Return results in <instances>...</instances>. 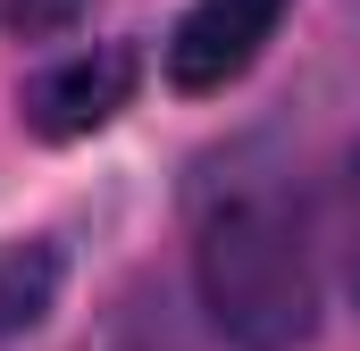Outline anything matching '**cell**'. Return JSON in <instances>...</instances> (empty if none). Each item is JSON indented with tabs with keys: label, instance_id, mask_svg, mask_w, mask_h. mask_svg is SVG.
I'll return each mask as SVG.
<instances>
[{
	"label": "cell",
	"instance_id": "obj_1",
	"mask_svg": "<svg viewBox=\"0 0 360 351\" xmlns=\"http://www.w3.org/2000/svg\"><path fill=\"white\" fill-rule=\"evenodd\" d=\"M201 301L243 351H293L319 326V260H310V218L302 192L276 176H218L201 201Z\"/></svg>",
	"mask_w": 360,
	"mask_h": 351
},
{
	"label": "cell",
	"instance_id": "obj_2",
	"mask_svg": "<svg viewBox=\"0 0 360 351\" xmlns=\"http://www.w3.org/2000/svg\"><path fill=\"white\" fill-rule=\"evenodd\" d=\"M293 0H193L168 34V84L176 92H226L285 25Z\"/></svg>",
	"mask_w": 360,
	"mask_h": 351
},
{
	"label": "cell",
	"instance_id": "obj_3",
	"mask_svg": "<svg viewBox=\"0 0 360 351\" xmlns=\"http://www.w3.org/2000/svg\"><path fill=\"white\" fill-rule=\"evenodd\" d=\"M134 51H76V59H59L51 76H34L25 84V126L34 134H51V143H68V134H92V126H109L126 100H134Z\"/></svg>",
	"mask_w": 360,
	"mask_h": 351
},
{
	"label": "cell",
	"instance_id": "obj_4",
	"mask_svg": "<svg viewBox=\"0 0 360 351\" xmlns=\"http://www.w3.org/2000/svg\"><path fill=\"white\" fill-rule=\"evenodd\" d=\"M51 276H59V260H42L34 276H25V251L0 267V335H8V326H34V318H42V293H51Z\"/></svg>",
	"mask_w": 360,
	"mask_h": 351
},
{
	"label": "cell",
	"instance_id": "obj_5",
	"mask_svg": "<svg viewBox=\"0 0 360 351\" xmlns=\"http://www.w3.org/2000/svg\"><path fill=\"white\" fill-rule=\"evenodd\" d=\"M352 293H360V168H352Z\"/></svg>",
	"mask_w": 360,
	"mask_h": 351
}]
</instances>
